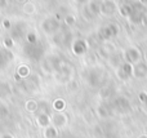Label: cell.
Wrapping results in <instances>:
<instances>
[{"instance_id": "6da1fadb", "label": "cell", "mask_w": 147, "mask_h": 138, "mask_svg": "<svg viewBox=\"0 0 147 138\" xmlns=\"http://www.w3.org/2000/svg\"><path fill=\"white\" fill-rule=\"evenodd\" d=\"M117 34H119V27H117L116 23H109L107 26L99 28V31H98V36L105 41L115 38Z\"/></svg>"}, {"instance_id": "7a4b0ae2", "label": "cell", "mask_w": 147, "mask_h": 138, "mask_svg": "<svg viewBox=\"0 0 147 138\" xmlns=\"http://www.w3.org/2000/svg\"><path fill=\"white\" fill-rule=\"evenodd\" d=\"M141 52L138 48L132 46V48H128L124 52V62H128L130 65H136L141 61Z\"/></svg>"}, {"instance_id": "3957f363", "label": "cell", "mask_w": 147, "mask_h": 138, "mask_svg": "<svg viewBox=\"0 0 147 138\" xmlns=\"http://www.w3.org/2000/svg\"><path fill=\"white\" fill-rule=\"evenodd\" d=\"M41 28L44 32L48 35H56L57 31L59 30V22L56 18H47L43 23H41Z\"/></svg>"}, {"instance_id": "277c9868", "label": "cell", "mask_w": 147, "mask_h": 138, "mask_svg": "<svg viewBox=\"0 0 147 138\" xmlns=\"http://www.w3.org/2000/svg\"><path fill=\"white\" fill-rule=\"evenodd\" d=\"M71 49L75 56H78V57L84 56L86 53V50H88V43L85 40H83V39H76V40L72 41Z\"/></svg>"}, {"instance_id": "5b68a950", "label": "cell", "mask_w": 147, "mask_h": 138, "mask_svg": "<svg viewBox=\"0 0 147 138\" xmlns=\"http://www.w3.org/2000/svg\"><path fill=\"white\" fill-rule=\"evenodd\" d=\"M116 12V3L112 1V0H105V1L101 3V9H99V13L105 17H111V15L115 14Z\"/></svg>"}, {"instance_id": "8992f818", "label": "cell", "mask_w": 147, "mask_h": 138, "mask_svg": "<svg viewBox=\"0 0 147 138\" xmlns=\"http://www.w3.org/2000/svg\"><path fill=\"white\" fill-rule=\"evenodd\" d=\"M130 102L125 97H117L114 101V108L120 114H127L130 111Z\"/></svg>"}, {"instance_id": "52a82bcc", "label": "cell", "mask_w": 147, "mask_h": 138, "mask_svg": "<svg viewBox=\"0 0 147 138\" xmlns=\"http://www.w3.org/2000/svg\"><path fill=\"white\" fill-rule=\"evenodd\" d=\"M117 76L121 80H127L130 76H133V65L123 61V63L117 67Z\"/></svg>"}, {"instance_id": "ba28073f", "label": "cell", "mask_w": 147, "mask_h": 138, "mask_svg": "<svg viewBox=\"0 0 147 138\" xmlns=\"http://www.w3.org/2000/svg\"><path fill=\"white\" fill-rule=\"evenodd\" d=\"M133 76L137 79L147 77V63L145 61H140L138 63L133 65Z\"/></svg>"}, {"instance_id": "9c48e42d", "label": "cell", "mask_w": 147, "mask_h": 138, "mask_svg": "<svg viewBox=\"0 0 147 138\" xmlns=\"http://www.w3.org/2000/svg\"><path fill=\"white\" fill-rule=\"evenodd\" d=\"M52 120V125L56 127L57 129L59 128H63V127H66L67 124V116L65 115L63 112H56L53 114V116L51 118Z\"/></svg>"}, {"instance_id": "30bf717a", "label": "cell", "mask_w": 147, "mask_h": 138, "mask_svg": "<svg viewBox=\"0 0 147 138\" xmlns=\"http://www.w3.org/2000/svg\"><path fill=\"white\" fill-rule=\"evenodd\" d=\"M25 53L27 54L28 58L38 61V59L40 58L41 49L38 46V44H28V45L25 48Z\"/></svg>"}, {"instance_id": "8fae6325", "label": "cell", "mask_w": 147, "mask_h": 138, "mask_svg": "<svg viewBox=\"0 0 147 138\" xmlns=\"http://www.w3.org/2000/svg\"><path fill=\"white\" fill-rule=\"evenodd\" d=\"M36 124H38V125L40 127V128H47V127L52 125L51 116H49L47 112H41V114H39V116L36 118Z\"/></svg>"}, {"instance_id": "7c38bea8", "label": "cell", "mask_w": 147, "mask_h": 138, "mask_svg": "<svg viewBox=\"0 0 147 138\" xmlns=\"http://www.w3.org/2000/svg\"><path fill=\"white\" fill-rule=\"evenodd\" d=\"M44 138H57L58 137V129L53 125H49L47 128H44Z\"/></svg>"}, {"instance_id": "4fadbf2b", "label": "cell", "mask_w": 147, "mask_h": 138, "mask_svg": "<svg viewBox=\"0 0 147 138\" xmlns=\"http://www.w3.org/2000/svg\"><path fill=\"white\" fill-rule=\"evenodd\" d=\"M0 59H1V62L4 65L8 63L10 59H13L12 52H10L9 49H3V50H0Z\"/></svg>"}, {"instance_id": "5bb4252c", "label": "cell", "mask_w": 147, "mask_h": 138, "mask_svg": "<svg viewBox=\"0 0 147 138\" xmlns=\"http://www.w3.org/2000/svg\"><path fill=\"white\" fill-rule=\"evenodd\" d=\"M66 107V102L62 98H57L53 102V108L56 110V112H62V110H65Z\"/></svg>"}, {"instance_id": "9a60e30c", "label": "cell", "mask_w": 147, "mask_h": 138, "mask_svg": "<svg viewBox=\"0 0 147 138\" xmlns=\"http://www.w3.org/2000/svg\"><path fill=\"white\" fill-rule=\"evenodd\" d=\"M109 61H110V63H111L114 67H116V69L120 66V65L123 63V61H121V57H120V56H117L116 53H112L111 56L109 57Z\"/></svg>"}, {"instance_id": "2e32d148", "label": "cell", "mask_w": 147, "mask_h": 138, "mask_svg": "<svg viewBox=\"0 0 147 138\" xmlns=\"http://www.w3.org/2000/svg\"><path fill=\"white\" fill-rule=\"evenodd\" d=\"M25 107H26V110H27L28 112H34V111L38 110V103H36L35 101H32V100H28L27 102H26Z\"/></svg>"}, {"instance_id": "e0dca14e", "label": "cell", "mask_w": 147, "mask_h": 138, "mask_svg": "<svg viewBox=\"0 0 147 138\" xmlns=\"http://www.w3.org/2000/svg\"><path fill=\"white\" fill-rule=\"evenodd\" d=\"M18 76L21 77H26L28 76V74H30V69H28L27 66H25V65H22V66L18 67Z\"/></svg>"}, {"instance_id": "ac0fdd59", "label": "cell", "mask_w": 147, "mask_h": 138, "mask_svg": "<svg viewBox=\"0 0 147 138\" xmlns=\"http://www.w3.org/2000/svg\"><path fill=\"white\" fill-rule=\"evenodd\" d=\"M132 9L133 8L130 7V5H123V7L120 8V13H121V15H124V17H130Z\"/></svg>"}, {"instance_id": "d6986e66", "label": "cell", "mask_w": 147, "mask_h": 138, "mask_svg": "<svg viewBox=\"0 0 147 138\" xmlns=\"http://www.w3.org/2000/svg\"><path fill=\"white\" fill-rule=\"evenodd\" d=\"M89 9H90L92 13H99V9H101V3L99 1H92L90 5H89Z\"/></svg>"}, {"instance_id": "ffe728a7", "label": "cell", "mask_w": 147, "mask_h": 138, "mask_svg": "<svg viewBox=\"0 0 147 138\" xmlns=\"http://www.w3.org/2000/svg\"><path fill=\"white\" fill-rule=\"evenodd\" d=\"M65 23H66L67 26H75V23H76V18H75V15L74 14H67L66 17H65Z\"/></svg>"}, {"instance_id": "44dd1931", "label": "cell", "mask_w": 147, "mask_h": 138, "mask_svg": "<svg viewBox=\"0 0 147 138\" xmlns=\"http://www.w3.org/2000/svg\"><path fill=\"white\" fill-rule=\"evenodd\" d=\"M34 10H35V7H34L32 3H26V4L23 5V12H25L26 14H32Z\"/></svg>"}, {"instance_id": "7402d4cb", "label": "cell", "mask_w": 147, "mask_h": 138, "mask_svg": "<svg viewBox=\"0 0 147 138\" xmlns=\"http://www.w3.org/2000/svg\"><path fill=\"white\" fill-rule=\"evenodd\" d=\"M26 39H27L28 44H38V38H36L35 32H28L27 35H26Z\"/></svg>"}, {"instance_id": "603a6c76", "label": "cell", "mask_w": 147, "mask_h": 138, "mask_svg": "<svg viewBox=\"0 0 147 138\" xmlns=\"http://www.w3.org/2000/svg\"><path fill=\"white\" fill-rule=\"evenodd\" d=\"M97 114L99 115V118H107V116H109L107 107H105V106H99V107L97 108Z\"/></svg>"}, {"instance_id": "cb8c5ba5", "label": "cell", "mask_w": 147, "mask_h": 138, "mask_svg": "<svg viewBox=\"0 0 147 138\" xmlns=\"http://www.w3.org/2000/svg\"><path fill=\"white\" fill-rule=\"evenodd\" d=\"M9 93H10V89L8 87V84H0V97H3L5 94H9Z\"/></svg>"}, {"instance_id": "d4e9b609", "label": "cell", "mask_w": 147, "mask_h": 138, "mask_svg": "<svg viewBox=\"0 0 147 138\" xmlns=\"http://www.w3.org/2000/svg\"><path fill=\"white\" fill-rule=\"evenodd\" d=\"M13 44H14V40L12 39V36H10V38H5V39H4V45H5V49L12 48Z\"/></svg>"}, {"instance_id": "484cf974", "label": "cell", "mask_w": 147, "mask_h": 138, "mask_svg": "<svg viewBox=\"0 0 147 138\" xmlns=\"http://www.w3.org/2000/svg\"><path fill=\"white\" fill-rule=\"evenodd\" d=\"M8 112H9V111H8V108L5 107V106H0V115L4 116V115H7Z\"/></svg>"}, {"instance_id": "4316f807", "label": "cell", "mask_w": 147, "mask_h": 138, "mask_svg": "<svg viewBox=\"0 0 147 138\" xmlns=\"http://www.w3.org/2000/svg\"><path fill=\"white\" fill-rule=\"evenodd\" d=\"M140 100H141V102L145 103V102H146V100H147V93L141 92V93H140Z\"/></svg>"}, {"instance_id": "83f0119b", "label": "cell", "mask_w": 147, "mask_h": 138, "mask_svg": "<svg viewBox=\"0 0 147 138\" xmlns=\"http://www.w3.org/2000/svg\"><path fill=\"white\" fill-rule=\"evenodd\" d=\"M0 138H14V136H13L12 133H4L0 136Z\"/></svg>"}, {"instance_id": "f1b7e54d", "label": "cell", "mask_w": 147, "mask_h": 138, "mask_svg": "<svg viewBox=\"0 0 147 138\" xmlns=\"http://www.w3.org/2000/svg\"><path fill=\"white\" fill-rule=\"evenodd\" d=\"M4 27H5V28H9V27H10V23H9V21H7V20L4 21Z\"/></svg>"}, {"instance_id": "f546056e", "label": "cell", "mask_w": 147, "mask_h": 138, "mask_svg": "<svg viewBox=\"0 0 147 138\" xmlns=\"http://www.w3.org/2000/svg\"><path fill=\"white\" fill-rule=\"evenodd\" d=\"M142 22H143V23H145V25L147 26V14H146V15H145V17H143V18H142Z\"/></svg>"}, {"instance_id": "4dcf8cb0", "label": "cell", "mask_w": 147, "mask_h": 138, "mask_svg": "<svg viewBox=\"0 0 147 138\" xmlns=\"http://www.w3.org/2000/svg\"><path fill=\"white\" fill-rule=\"evenodd\" d=\"M138 138H147V134H141Z\"/></svg>"}, {"instance_id": "1f68e13d", "label": "cell", "mask_w": 147, "mask_h": 138, "mask_svg": "<svg viewBox=\"0 0 147 138\" xmlns=\"http://www.w3.org/2000/svg\"><path fill=\"white\" fill-rule=\"evenodd\" d=\"M145 62L147 63V50H146V53H145Z\"/></svg>"}, {"instance_id": "d6a6232c", "label": "cell", "mask_w": 147, "mask_h": 138, "mask_svg": "<svg viewBox=\"0 0 147 138\" xmlns=\"http://www.w3.org/2000/svg\"><path fill=\"white\" fill-rule=\"evenodd\" d=\"M3 66H4V63H3V62H1V59H0V69H1Z\"/></svg>"}, {"instance_id": "836d02e7", "label": "cell", "mask_w": 147, "mask_h": 138, "mask_svg": "<svg viewBox=\"0 0 147 138\" xmlns=\"http://www.w3.org/2000/svg\"><path fill=\"white\" fill-rule=\"evenodd\" d=\"M143 105H145V107L147 108V100H146V102H145V103H143Z\"/></svg>"}, {"instance_id": "e575fe53", "label": "cell", "mask_w": 147, "mask_h": 138, "mask_svg": "<svg viewBox=\"0 0 147 138\" xmlns=\"http://www.w3.org/2000/svg\"><path fill=\"white\" fill-rule=\"evenodd\" d=\"M20 1H23V0H20Z\"/></svg>"}]
</instances>
